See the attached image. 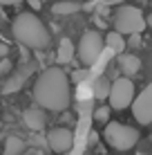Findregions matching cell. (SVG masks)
<instances>
[{
  "instance_id": "15",
  "label": "cell",
  "mask_w": 152,
  "mask_h": 155,
  "mask_svg": "<svg viewBox=\"0 0 152 155\" xmlns=\"http://www.w3.org/2000/svg\"><path fill=\"white\" fill-rule=\"evenodd\" d=\"M110 115H112V106H110V104H107V106H98V108L94 110V121L105 126V124L112 121V119H110Z\"/></svg>"
},
{
  "instance_id": "12",
  "label": "cell",
  "mask_w": 152,
  "mask_h": 155,
  "mask_svg": "<svg viewBox=\"0 0 152 155\" xmlns=\"http://www.w3.org/2000/svg\"><path fill=\"white\" fill-rule=\"evenodd\" d=\"M76 56V47L70 38H63L58 43V63H72V58Z\"/></svg>"
},
{
  "instance_id": "2",
  "label": "cell",
  "mask_w": 152,
  "mask_h": 155,
  "mask_svg": "<svg viewBox=\"0 0 152 155\" xmlns=\"http://www.w3.org/2000/svg\"><path fill=\"white\" fill-rule=\"evenodd\" d=\"M11 31H14V38L29 50H45L51 41L45 23L34 12H23L16 16L11 23Z\"/></svg>"
},
{
  "instance_id": "4",
  "label": "cell",
  "mask_w": 152,
  "mask_h": 155,
  "mask_svg": "<svg viewBox=\"0 0 152 155\" xmlns=\"http://www.w3.org/2000/svg\"><path fill=\"white\" fill-rule=\"evenodd\" d=\"M103 45H105V38L101 36V31H96V29L83 31L81 41H78V45H76V56H78V61H81V65L92 68L94 63L101 58Z\"/></svg>"
},
{
  "instance_id": "6",
  "label": "cell",
  "mask_w": 152,
  "mask_h": 155,
  "mask_svg": "<svg viewBox=\"0 0 152 155\" xmlns=\"http://www.w3.org/2000/svg\"><path fill=\"white\" fill-rule=\"evenodd\" d=\"M134 97H137V92H134L132 79L130 77H119L116 81L112 83L107 101H110V106H112V110H125V108H132Z\"/></svg>"
},
{
  "instance_id": "10",
  "label": "cell",
  "mask_w": 152,
  "mask_h": 155,
  "mask_svg": "<svg viewBox=\"0 0 152 155\" xmlns=\"http://www.w3.org/2000/svg\"><path fill=\"white\" fill-rule=\"evenodd\" d=\"M119 65H121L125 77H132V74H137L141 70V58L134 54H121L119 56Z\"/></svg>"
},
{
  "instance_id": "16",
  "label": "cell",
  "mask_w": 152,
  "mask_h": 155,
  "mask_svg": "<svg viewBox=\"0 0 152 155\" xmlns=\"http://www.w3.org/2000/svg\"><path fill=\"white\" fill-rule=\"evenodd\" d=\"M110 90H112V83H107L105 79H98V81L94 83V97L103 101V99L110 97Z\"/></svg>"
},
{
  "instance_id": "18",
  "label": "cell",
  "mask_w": 152,
  "mask_h": 155,
  "mask_svg": "<svg viewBox=\"0 0 152 155\" xmlns=\"http://www.w3.org/2000/svg\"><path fill=\"white\" fill-rule=\"evenodd\" d=\"M139 36H141V34H132V38H130V45H139V43H141Z\"/></svg>"
},
{
  "instance_id": "21",
  "label": "cell",
  "mask_w": 152,
  "mask_h": 155,
  "mask_svg": "<svg viewBox=\"0 0 152 155\" xmlns=\"http://www.w3.org/2000/svg\"><path fill=\"white\" fill-rule=\"evenodd\" d=\"M7 56V45H0V58Z\"/></svg>"
},
{
  "instance_id": "13",
  "label": "cell",
  "mask_w": 152,
  "mask_h": 155,
  "mask_svg": "<svg viewBox=\"0 0 152 155\" xmlns=\"http://www.w3.org/2000/svg\"><path fill=\"white\" fill-rule=\"evenodd\" d=\"M23 151H25V140H20V137H16V135L7 137L2 155H23Z\"/></svg>"
},
{
  "instance_id": "19",
  "label": "cell",
  "mask_w": 152,
  "mask_h": 155,
  "mask_svg": "<svg viewBox=\"0 0 152 155\" xmlns=\"http://www.w3.org/2000/svg\"><path fill=\"white\" fill-rule=\"evenodd\" d=\"M29 7L31 9H40V0H29Z\"/></svg>"
},
{
  "instance_id": "24",
  "label": "cell",
  "mask_w": 152,
  "mask_h": 155,
  "mask_svg": "<svg viewBox=\"0 0 152 155\" xmlns=\"http://www.w3.org/2000/svg\"><path fill=\"white\" fill-rule=\"evenodd\" d=\"M137 155H145V153H137Z\"/></svg>"
},
{
  "instance_id": "11",
  "label": "cell",
  "mask_w": 152,
  "mask_h": 155,
  "mask_svg": "<svg viewBox=\"0 0 152 155\" xmlns=\"http://www.w3.org/2000/svg\"><path fill=\"white\" fill-rule=\"evenodd\" d=\"M76 12H81V2H76V0H63V2L51 5V14L56 16H72Z\"/></svg>"
},
{
  "instance_id": "1",
  "label": "cell",
  "mask_w": 152,
  "mask_h": 155,
  "mask_svg": "<svg viewBox=\"0 0 152 155\" xmlns=\"http://www.w3.org/2000/svg\"><path fill=\"white\" fill-rule=\"evenodd\" d=\"M34 101L49 113H65L72 101L70 77L63 68H47L34 81Z\"/></svg>"
},
{
  "instance_id": "20",
  "label": "cell",
  "mask_w": 152,
  "mask_h": 155,
  "mask_svg": "<svg viewBox=\"0 0 152 155\" xmlns=\"http://www.w3.org/2000/svg\"><path fill=\"white\" fill-rule=\"evenodd\" d=\"M23 2V0H0V5H18Z\"/></svg>"
},
{
  "instance_id": "5",
  "label": "cell",
  "mask_w": 152,
  "mask_h": 155,
  "mask_svg": "<svg viewBox=\"0 0 152 155\" xmlns=\"http://www.w3.org/2000/svg\"><path fill=\"white\" fill-rule=\"evenodd\" d=\"M103 137L112 148L116 151H130V148L137 146L139 142V130L128 124H119V121H110L105 124V130H103Z\"/></svg>"
},
{
  "instance_id": "3",
  "label": "cell",
  "mask_w": 152,
  "mask_h": 155,
  "mask_svg": "<svg viewBox=\"0 0 152 155\" xmlns=\"http://www.w3.org/2000/svg\"><path fill=\"white\" fill-rule=\"evenodd\" d=\"M148 27V18L143 16L139 7L132 5H121L114 12V29L121 31L123 36H132V34H141Z\"/></svg>"
},
{
  "instance_id": "7",
  "label": "cell",
  "mask_w": 152,
  "mask_h": 155,
  "mask_svg": "<svg viewBox=\"0 0 152 155\" xmlns=\"http://www.w3.org/2000/svg\"><path fill=\"white\" fill-rule=\"evenodd\" d=\"M132 115H134V119H137L141 126L152 124V83H148L137 97H134Z\"/></svg>"
},
{
  "instance_id": "17",
  "label": "cell",
  "mask_w": 152,
  "mask_h": 155,
  "mask_svg": "<svg viewBox=\"0 0 152 155\" xmlns=\"http://www.w3.org/2000/svg\"><path fill=\"white\" fill-rule=\"evenodd\" d=\"M9 68H11V63H9L7 58H2V63H0V72H9Z\"/></svg>"
},
{
  "instance_id": "9",
  "label": "cell",
  "mask_w": 152,
  "mask_h": 155,
  "mask_svg": "<svg viewBox=\"0 0 152 155\" xmlns=\"http://www.w3.org/2000/svg\"><path fill=\"white\" fill-rule=\"evenodd\" d=\"M23 121H25V126L29 128V130H43L45 124H47V117H45V108H27L23 113Z\"/></svg>"
},
{
  "instance_id": "22",
  "label": "cell",
  "mask_w": 152,
  "mask_h": 155,
  "mask_svg": "<svg viewBox=\"0 0 152 155\" xmlns=\"http://www.w3.org/2000/svg\"><path fill=\"white\" fill-rule=\"evenodd\" d=\"M148 27H152V14L148 16Z\"/></svg>"
},
{
  "instance_id": "14",
  "label": "cell",
  "mask_w": 152,
  "mask_h": 155,
  "mask_svg": "<svg viewBox=\"0 0 152 155\" xmlns=\"http://www.w3.org/2000/svg\"><path fill=\"white\" fill-rule=\"evenodd\" d=\"M105 45H107V50H112V52H123L125 50V38H123V34L121 31H110V34L105 36Z\"/></svg>"
},
{
  "instance_id": "8",
  "label": "cell",
  "mask_w": 152,
  "mask_h": 155,
  "mask_svg": "<svg viewBox=\"0 0 152 155\" xmlns=\"http://www.w3.org/2000/svg\"><path fill=\"white\" fill-rule=\"evenodd\" d=\"M47 146L51 148L54 153H67L72 146H74V133L70 128H51L47 133Z\"/></svg>"
},
{
  "instance_id": "23",
  "label": "cell",
  "mask_w": 152,
  "mask_h": 155,
  "mask_svg": "<svg viewBox=\"0 0 152 155\" xmlns=\"http://www.w3.org/2000/svg\"><path fill=\"white\" fill-rule=\"evenodd\" d=\"M134 2H143V0H134Z\"/></svg>"
}]
</instances>
